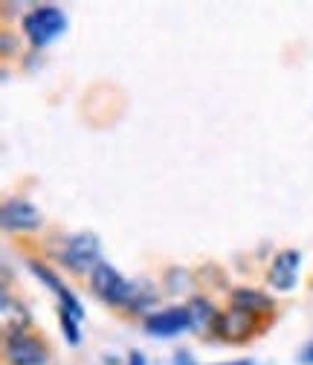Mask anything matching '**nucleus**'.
I'll return each instance as SVG.
<instances>
[{"instance_id":"f257e3e1","label":"nucleus","mask_w":313,"mask_h":365,"mask_svg":"<svg viewBox=\"0 0 313 365\" xmlns=\"http://www.w3.org/2000/svg\"><path fill=\"white\" fill-rule=\"evenodd\" d=\"M91 287L96 290L99 299H105L108 304H128L133 302V296H137V287H133L130 282H125L116 267H111L108 261H102L93 272H91Z\"/></svg>"},{"instance_id":"f03ea898","label":"nucleus","mask_w":313,"mask_h":365,"mask_svg":"<svg viewBox=\"0 0 313 365\" xmlns=\"http://www.w3.org/2000/svg\"><path fill=\"white\" fill-rule=\"evenodd\" d=\"M67 29V18L61 9L56 6H38L35 12H29L24 18V32L29 35V41L35 47H43V43H50L53 38H58L61 32Z\"/></svg>"},{"instance_id":"7ed1b4c3","label":"nucleus","mask_w":313,"mask_h":365,"mask_svg":"<svg viewBox=\"0 0 313 365\" xmlns=\"http://www.w3.org/2000/svg\"><path fill=\"white\" fill-rule=\"evenodd\" d=\"M61 261L64 267H70L73 272H87V269H96L99 261V238L93 232H78L67 241V247L61 250Z\"/></svg>"},{"instance_id":"20e7f679","label":"nucleus","mask_w":313,"mask_h":365,"mask_svg":"<svg viewBox=\"0 0 313 365\" xmlns=\"http://www.w3.org/2000/svg\"><path fill=\"white\" fill-rule=\"evenodd\" d=\"M255 313L250 310H241V307H230L227 313H217L215 325H212V334L227 339V342H244L250 339L255 331H258V322H255Z\"/></svg>"},{"instance_id":"39448f33","label":"nucleus","mask_w":313,"mask_h":365,"mask_svg":"<svg viewBox=\"0 0 313 365\" xmlns=\"http://www.w3.org/2000/svg\"><path fill=\"white\" fill-rule=\"evenodd\" d=\"M4 354L9 365H43L50 356L47 345L32 334H12L4 342Z\"/></svg>"},{"instance_id":"423d86ee","label":"nucleus","mask_w":313,"mask_h":365,"mask_svg":"<svg viewBox=\"0 0 313 365\" xmlns=\"http://www.w3.org/2000/svg\"><path fill=\"white\" fill-rule=\"evenodd\" d=\"M192 325V316H189V307H168V310H160V313H151L145 319V331L154 334V336H174Z\"/></svg>"},{"instance_id":"0eeeda50","label":"nucleus","mask_w":313,"mask_h":365,"mask_svg":"<svg viewBox=\"0 0 313 365\" xmlns=\"http://www.w3.org/2000/svg\"><path fill=\"white\" fill-rule=\"evenodd\" d=\"M4 226L15 232H32L41 226V212L29 200H21V197L6 200L4 203Z\"/></svg>"},{"instance_id":"6e6552de","label":"nucleus","mask_w":313,"mask_h":365,"mask_svg":"<svg viewBox=\"0 0 313 365\" xmlns=\"http://www.w3.org/2000/svg\"><path fill=\"white\" fill-rule=\"evenodd\" d=\"M296 269H299V252L296 250H282L273 264L270 272H267V282H270L276 290H293L296 284Z\"/></svg>"},{"instance_id":"1a4fd4ad","label":"nucleus","mask_w":313,"mask_h":365,"mask_svg":"<svg viewBox=\"0 0 313 365\" xmlns=\"http://www.w3.org/2000/svg\"><path fill=\"white\" fill-rule=\"evenodd\" d=\"M232 307H241V310H250L255 316H264L273 310V299L264 296L261 290H252V287H238L232 290Z\"/></svg>"},{"instance_id":"9d476101","label":"nucleus","mask_w":313,"mask_h":365,"mask_svg":"<svg viewBox=\"0 0 313 365\" xmlns=\"http://www.w3.org/2000/svg\"><path fill=\"white\" fill-rule=\"evenodd\" d=\"M26 325H29V313L21 302H12L9 296H4V334L12 336V334H26Z\"/></svg>"},{"instance_id":"9b49d317","label":"nucleus","mask_w":313,"mask_h":365,"mask_svg":"<svg viewBox=\"0 0 313 365\" xmlns=\"http://www.w3.org/2000/svg\"><path fill=\"white\" fill-rule=\"evenodd\" d=\"M189 316H192V325H195L197 331H212L215 319H217L215 307H212L206 299H192V302H189Z\"/></svg>"},{"instance_id":"f8f14e48","label":"nucleus","mask_w":313,"mask_h":365,"mask_svg":"<svg viewBox=\"0 0 313 365\" xmlns=\"http://www.w3.org/2000/svg\"><path fill=\"white\" fill-rule=\"evenodd\" d=\"M29 269H32V272H35V276H38V279H41L43 284H47V287H50V290H53V293H56L58 299H61V296L67 293L64 282H61V279L56 276V272H53V269H50L47 264H41V261H29Z\"/></svg>"},{"instance_id":"ddd939ff","label":"nucleus","mask_w":313,"mask_h":365,"mask_svg":"<svg viewBox=\"0 0 313 365\" xmlns=\"http://www.w3.org/2000/svg\"><path fill=\"white\" fill-rule=\"evenodd\" d=\"M58 322H61V328H64V334H67V342H70V345H78V319L61 307V310H58Z\"/></svg>"},{"instance_id":"4468645a","label":"nucleus","mask_w":313,"mask_h":365,"mask_svg":"<svg viewBox=\"0 0 313 365\" xmlns=\"http://www.w3.org/2000/svg\"><path fill=\"white\" fill-rule=\"evenodd\" d=\"M174 365H195V359H192L189 351H177L174 354Z\"/></svg>"},{"instance_id":"2eb2a0df","label":"nucleus","mask_w":313,"mask_h":365,"mask_svg":"<svg viewBox=\"0 0 313 365\" xmlns=\"http://www.w3.org/2000/svg\"><path fill=\"white\" fill-rule=\"evenodd\" d=\"M299 359H302L304 365H313V342H310V345L302 351V356H299Z\"/></svg>"},{"instance_id":"dca6fc26","label":"nucleus","mask_w":313,"mask_h":365,"mask_svg":"<svg viewBox=\"0 0 313 365\" xmlns=\"http://www.w3.org/2000/svg\"><path fill=\"white\" fill-rule=\"evenodd\" d=\"M128 365H145V356L140 351H130V362Z\"/></svg>"},{"instance_id":"f3484780","label":"nucleus","mask_w":313,"mask_h":365,"mask_svg":"<svg viewBox=\"0 0 313 365\" xmlns=\"http://www.w3.org/2000/svg\"><path fill=\"white\" fill-rule=\"evenodd\" d=\"M227 365H252L250 359H241V362H227Z\"/></svg>"}]
</instances>
